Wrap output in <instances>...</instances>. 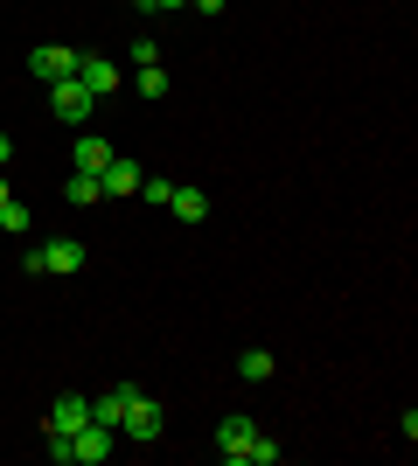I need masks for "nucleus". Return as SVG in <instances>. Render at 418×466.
<instances>
[{
  "mask_svg": "<svg viewBox=\"0 0 418 466\" xmlns=\"http://www.w3.org/2000/svg\"><path fill=\"white\" fill-rule=\"evenodd\" d=\"M251 439H259V425H251V418H223V425H217L223 466H244V460H251Z\"/></svg>",
  "mask_w": 418,
  "mask_h": 466,
  "instance_id": "nucleus-6",
  "label": "nucleus"
},
{
  "mask_svg": "<svg viewBox=\"0 0 418 466\" xmlns=\"http://www.w3.org/2000/svg\"><path fill=\"white\" fill-rule=\"evenodd\" d=\"M77 84H84L91 97L119 91V63H112V56H77Z\"/></svg>",
  "mask_w": 418,
  "mask_h": 466,
  "instance_id": "nucleus-9",
  "label": "nucleus"
},
{
  "mask_svg": "<svg viewBox=\"0 0 418 466\" xmlns=\"http://www.w3.org/2000/svg\"><path fill=\"white\" fill-rule=\"evenodd\" d=\"M0 202H7V175H0Z\"/></svg>",
  "mask_w": 418,
  "mask_h": 466,
  "instance_id": "nucleus-23",
  "label": "nucleus"
},
{
  "mask_svg": "<svg viewBox=\"0 0 418 466\" xmlns=\"http://www.w3.org/2000/svg\"><path fill=\"white\" fill-rule=\"evenodd\" d=\"M160 431H168V404L147 397V390H133V404H126V418H119V446H154Z\"/></svg>",
  "mask_w": 418,
  "mask_h": 466,
  "instance_id": "nucleus-1",
  "label": "nucleus"
},
{
  "mask_svg": "<svg viewBox=\"0 0 418 466\" xmlns=\"http://www.w3.org/2000/svg\"><path fill=\"white\" fill-rule=\"evenodd\" d=\"M139 97H168V70H160V63H139Z\"/></svg>",
  "mask_w": 418,
  "mask_h": 466,
  "instance_id": "nucleus-16",
  "label": "nucleus"
},
{
  "mask_svg": "<svg viewBox=\"0 0 418 466\" xmlns=\"http://www.w3.org/2000/svg\"><path fill=\"white\" fill-rule=\"evenodd\" d=\"M133 7H147V0H133Z\"/></svg>",
  "mask_w": 418,
  "mask_h": 466,
  "instance_id": "nucleus-24",
  "label": "nucleus"
},
{
  "mask_svg": "<svg viewBox=\"0 0 418 466\" xmlns=\"http://www.w3.org/2000/svg\"><path fill=\"white\" fill-rule=\"evenodd\" d=\"M77 56H84V49H63V42H42V49H28V70H36L42 84H56V77H77Z\"/></svg>",
  "mask_w": 418,
  "mask_h": 466,
  "instance_id": "nucleus-5",
  "label": "nucleus"
},
{
  "mask_svg": "<svg viewBox=\"0 0 418 466\" xmlns=\"http://www.w3.org/2000/svg\"><path fill=\"white\" fill-rule=\"evenodd\" d=\"M279 460H286V446L259 431V439H251V460H244V466H279Z\"/></svg>",
  "mask_w": 418,
  "mask_h": 466,
  "instance_id": "nucleus-17",
  "label": "nucleus"
},
{
  "mask_svg": "<svg viewBox=\"0 0 418 466\" xmlns=\"http://www.w3.org/2000/svg\"><path fill=\"white\" fill-rule=\"evenodd\" d=\"M126 56H133V63H160V56H168V49H160V42H154V35H139V42H133V49H126Z\"/></svg>",
  "mask_w": 418,
  "mask_h": 466,
  "instance_id": "nucleus-19",
  "label": "nucleus"
},
{
  "mask_svg": "<svg viewBox=\"0 0 418 466\" xmlns=\"http://www.w3.org/2000/svg\"><path fill=\"white\" fill-rule=\"evenodd\" d=\"M28 223H36V216H28V202H15V195H7V202H0V230H7V237H21Z\"/></svg>",
  "mask_w": 418,
  "mask_h": 466,
  "instance_id": "nucleus-15",
  "label": "nucleus"
},
{
  "mask_svg": "<svg viewBox=\"0 0 418 466\" xmlns=\"http://www.w3.org/2000/svg\"><path fill=\"white\" fill-rule=\"evenodd\" d=\"M168 7H189V0H147V15H168Z\"/></svg>",
  "mask_w": 418,
  "mask_h": 466,
  "instance_id": "nucleus-21",
  "label": "nucleus"
},
{
  "mask_svg": "<svg viewBox=\"0 0 418 466\" xmlns=\"http://www.w3.org/2000/svg\"><path fill=\"white\" fill-rule=\"evenodd\" d=\"M126 404H133V390H105V397H91V418H98V425H112V431H119V418H126Z\"/></svg>",
  "mask_w": 418,
  "mask_h": 466,
  "instance_id": "nucleus-11",
  "label": "nucleus"
},
{
  "mask_svg": "<svg viewBox=\"0 0 418 466\" xmlns=\"http://www.w3.org/2000/svg\"><path fill=\"white\" fill-rule=\"evenodd\" d=\"M139 181H147V175H139L133 160H119V154H112V160H105V175H98V188L126 202V195H139Z\"/></svg>",
  "mask_w": 418,
  "mask_h": 466,
  "instance_id": "nucleus-10",
  "label": "nucleus"
},
{
  "mask_svg": "<svg viewBox=\"0 0 418 466\" xmlns=\"http://www.w3.org/2000/svg\"><path fill=\"white\" fill-rule=\"evenodd\" d=\"M7 160H15V133H0V167H7Z\"/></svg>",
  "mask_w": 418,
  "mask_h": 466,
  "instance_id": "nucleus-22",
  "label": "nucleus"
},
{
  "mask_svg": "<svg viewBox=\"0 0 418 466\" xmlns=\"http://www.w3.org/2000/svg\"><path fill=\"white\" fill-rule=\"evenodd\" d=\"M189 7H196V15H223V7H230V0H189Z\"/></svg>",
  "mask_w": 418,
  "mask_h": 466,
  "instance_id": "nucleus-20",
  "label": "nucleus"
},
{
  "mask_svg": "<svg viewBox=\"0 0 418 466\" xmlns=\"http://www.w3.org/2000/svg\"><path fill=\"white\" fill-rule=\"evenodd\" d=\"M112 452H119V431L98 425V418H91L84 431H70V466H105Z\"/></svg>",
  "mask_w": 418,
  "mask_h": 466,
  "instance_id": "nucleus-2",
  "label": "nucleus"
},
{
  "mask_svg": "<svg viewBox=\"0 0 418 466\" xmlns=\"http://www.w3.org/2000/svg\"><path fill=\"white\" fill-rule=\"evenodd\" d=\"M0 237H7V230H0Z\"/></svg>",
  "mask_w": 418,
  "mask_h": 466,
  "instance_id": "nucleus-25",
  "label": "nucleus"
},
{
  "mask_svg": "<svg viewBox=\"0 0 418 466\" xmlns=\"http://www.w3.org/2000/svg\"><path fill=\"white\" fill-rule=\"evenodd\" d=\"M91 425V397H56V404H49V418H42V431H63V439H70V431H84Z\"/></svg>",
  "mask_w": 418,
  "mask_h": 466,
  "instance_id": "nucleus-8",
  "label": "nucleus"
},
{
  "mask_svg": "<svg viewBox=\"0 0 418 466\" xmlns=\"http://www.w3.org/2000/svg\"><path fill=\"white\" fill-rule=\"evenodd\" d=\"M139 195H147V202H160V209H168V195H175V181H160V175H147V181H139Z\"/></svg>",
  "mask_w": 418,
  "mask_h": 466,
  "instance_id": "nucleus-18",
  "label": "nucleus"
},
{
  "mask_svg": "<svg viewBox=\"0 0 418 466\" xmlns=\"http://www.w3.org/2000/svg\"><path fill=\"white\" fill-rule=\"evenodd\" d=\"M49 112H56V118H63V126H84V118L98 112V97L84 91V84H77V77H56V84H49Z\"/></svg>",
  "mask_w": 418,
  "mask_h": 466,
  "instance_id": "nucleus-3",
  "label": "nucleus"
},
{
  "mask_svg": "<svg viewBox=\"0 0 418 466\" xmlns=\"http://www.w3.org/2000/svg\"><path fill=\"white\" fill-rule=\"evenodd\" d=\"M105 160H112V139H98V133L70 139V175H105Z\"/></svg>",
  "mask_w": 418,
  "mask_h": 466,
  "instance_id": "nucleus-7",
  "label": "nucleus"
},
{
  "mask_svg": "<svg viewBox=\"0 0 418 466\" xmlns=\"http://www.w3.org/2000/svg\"><path fill=\"white\" fill-rule=\"evenodd\" d=\"M63 202H77V209H84V202H105L98 175H70V181H63Z\"/></svg>",
  "mask_w": 418,
  "mask_h": 466,
  "instance_id": "nucleus-14",
  "label": "nucleus"
},
{
  "mask_svg": "<svg viewBox=\"0 0 418 466\" xmlns=\"http://www.w3.org/2000/svg\"><path fill=\"white\" fill-rule=\"evenodd\" d=\"M238 376H244V383H272V355H265V349H244L238 355Z\"/></svg>",
  "mask_w": 418,
  "mask_h": 466,
  "instance_id": "nucleus-13",
  "label": "nucleus"
},
{
  "mask_svg": "<svg viewBox=\"0 0 418 466\" xmlns=\"http://www.w3.org/2000/svg\"><path fill=\"white\" fill-rule=\"evenodd\" d=\"M28 272H84V244L77 237H56V244H42V251H28Z\"/></svg>",
  "mask_w": 418,
  "mask_h": 466,
  "instance_id": "nucleus-4",
  "label": "nucleus"
},
{
  "mask_svg": "<svg viewBox=\"0 0 418 466\" xmlns=\"http://www.w3.org/2000/svg\"><path fill=\"white\" fill-rule=\"evenodd\" d=\"M168 209H175V223H202V216H209V195H202V188H175V195H168Z\"/></svg>",
  "mask_w": 418,
  "mask_h": 466,
  "instance_id": "nucleus-12",
  "label": "nucleus"
}]
</instances>
